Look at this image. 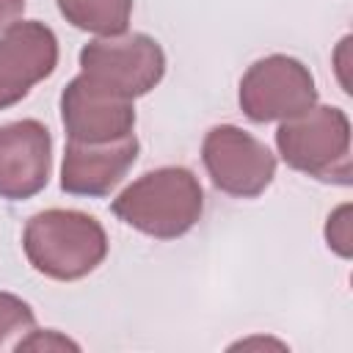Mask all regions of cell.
<instances>
[{
  "label": "cell",
  "instance_id": "obj_1",
  "mask_svg": "<svg viewBox=\"0 0 353 353\" xmlns=\"http://www.w3.org/2000/svg\"><path fill=\"white\" fill-rule=\"evenodd\" d=\"M204 212V190L185 165H163L146 171L127 185L113 201V215L135 232L154 240H176L188 234Z\"/></svg>",
  "mask_w": 353,
  "mask_h": 353
},
{
  "label": "cell",
  "instance_id": "obj_2",
  "mask_svg": "<svg viewBox=\"0 0 353 353\" xmlns=\"http://www.w3.org/2000/svg\"><path fill=\"white\" fill-rule=\"evenodd\" d=\"M22 251L36 273L55 281H77L105 262L108 234L88 212L52 207L25 223Z\"/></svg>",
  "mask_w": 353,
  "mask_h": 353
},
{
  "label": "cell",
  "instance_id": "obj_3",
  "mask_svg": "<svg viewBox=\"0 0 353 353\" xmlns=\"http://www.w3.org/2000/svg\"><path fill=\"white\" fill-rule=\"evenodd\" d=\"M276 146L290 168L320 182L350 185V121L342 108L312 105L281 121Z\"/></svg>",
  "mask_w": 353,
  "mask_h": 353
},
{
  "label": "cell",
  "instance_id": "obj_4",
  "mask_svg": "<svg viewBox=\"0 0 353 353\" xmlns=\"http://www.w3.org/2000/svg\"><path fill=\"white\" fill-rule=\"evenodd\" d=\"M80 69L99 88L135 99L163 80L165 52L146 33L102 36L80 50Z\"/></svg>",
  "mask_w": 353,
  "mask_h": 353
},
{
  "label": "cell",
  "instance_id": "obj_5",
  "mask_svg": "<svg viewBox=\"0 0 353 353\" xmlns=\"http://www.w3.org/2000/svg\"><path fill=\"white\" fill-rule=\"evenodd\" d=\"M240 108L256 121H287L306 113L317 102L312 72L290 55H268L248 66L240 80Z\"/></svg>",
  "mask_w": 353,
  "mask_h": 353
},
{
  "label": "cell",
  "instance_id": "obj_6",
  "mask_svg": "<svg viewBox=\"0 0 353 353\" xmlns=\"http://www.w3.org/2000/svg\"><path fill=\"white\" fill-rule=\"evenodd\" d=\"M201 160L212 185L234 199H256L276 176L273 152L234 124H218L204 135Z\"/></svg>",
  "mask_w": 353,
  "mask_h": 353
},
{
  "label": "cell",
  "instance_id": "obj_7",
  "mask_svg": "<svg viewBox=\"0 0 353 353\" xmlns=\"http://www.w3.org/2000/svg\"><path fill=\"white\" fill-rule=\"evenodd\" d=\"M58 66V39L39 22H14L0 36V110L17 105Z\"/></svg>",
  "mask_w": 353,
  "mask_h": 353
},
{
  "label": "cell",
  "instance_id": "obj_8",
  "mask_svg": "<svg viewBox=\"0 0 353 353\" xmlns=\"http://www.w3.org/2000/svg\"><path fill=\"white\" fill-rule=\"evenodd\" d=\"M52 135L36 119L0 127V196L8 201L33 199L50 182Z\"/></svg>",
  "mask_w": 353,
  "mask_h": 353
},
{
  "label": "cell",
  "instance_id": "obj_9",
  "mask_svg": "<svg viewBox=\"0 0 353 353\" xmlns=\"http://www.w3.org/2000/svg\"><path fill=\"white\" fill-rule=\"evenodd\" d=\"M61 121L69 141L102 143L132 132L135 108L132 99L105 91L85 74H77L61 94Z\"/></svg>",
  "mask_w": 353,
  "mask_h": 353
},
{
  "label": "cell",
  "instance_id": "obj_10",
  "mask_svg": "<svg viewBox=\"0 0 353 353\" xmlns=\"http://www.w3.org/2000/svg\"><path fill=\"white\" fill-rule=\"evenodd\" d=\"M138 149L141 143L135 132L102 143L66 141L61 163V190L88 199L108 196L138 160Z\"/></svg>",
  "mask_w": 353,
  "mask_h": 353
},
{
  "label": "cell",
  "instance_id": "obj_11",
  "mask_svg": "<svg viewBox=\"0 0 353 353\" xmlns=\"http://www.w3.org/2000/svg\"><path fill=\"white\" fill-rule=\"evenodd\" d=\"M58 11L77 30L119 36L127 33L132 0H58Z\"/></svg>",
  "mask_w": 353,
  "mask_h": 353
},
{
  "label": "cell",
  "instance_id": "obj_12",
  "mask_svg": "<svg viewBox=\"0 0 353 353\" xmlns=\"http://www.w3.org/2000/svg\"><path fill=\"white\" fill-rule=\"evenodd\" d=\"M36 328V314L33 309L11 295V292H0V350L6 347H14Z\"/></svg>",
  "mask_w": 353,
  "mask_h": 353
},
{
  "label": "cell",
  "instance_id": "obj_13",
  "mask_svg": "<svg viewBox=\"0 0 353 353\" xmlns=\"http://www.w3.org/2000/svg\"><path fill=\"white\" fill-rule=\"evenodd\" d=\"M347 212L350 207H339L331 218H328V226H325V240L334 251H339L342 256L350 254V229H347Z\"/></svg>",
  "mask_w": 353,
  "mask_h": 353
},
{
  "label": "cell",
  "instance_id": "obj_14",
  "mask_svg": "<svg viewBox=\"0 0 353 353\" xmlns=\"http://www.w3.org/2000/svg\"><path fill=\"white\" fill-rule=\"evenodd\" d=\"M39 347H44V350H50V347H69V350H77V345H74L72 339L61 336L58 331H36V328L17 345V350H39Z\"/></svg>",
  "mask_w": 353,
  "mask_h": 353
},
{
  "label": "cell",
  "instance_id": "obj_15",
  "mask_svg": "<svg viewBox=\"0 0 353 353\" xmlns=\"http://www.w3.org/2000/svg\"><path fill=\"white\" fill-rule=\"evenodd\" d=\"M22 11H25V0H0V33L8 30L14 22H19Z\"/></svg>",
  "mask_w": 353,
  "mask_h": 353
}]
</instances>
